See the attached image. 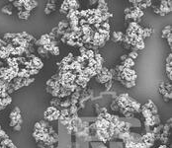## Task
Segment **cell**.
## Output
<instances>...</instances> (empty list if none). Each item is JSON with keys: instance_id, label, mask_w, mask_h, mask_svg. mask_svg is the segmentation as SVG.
I'll list each match as a JSON object with an SVG mask.
<instances>
[{"instance_id": "cell-16", "label": "cell", "mask_w": 172, "mask_h": 148, "mask_svg": "<svg viewBox=\"0 0 172 148\" xmlns=\"http://www.w3.org/2000/svg\"><path fill=\"white\" fill-rule=\"evenodd\" d=\"M77 110H78V108L76 107V105H71V106H70V109H69L68 111H69V114L75 115L76 112H77Z\"/></svg>"}, {"instance_id": "cell-13", "label": "cell", "mask_w": 172, "mask_h": 148, "mask_svg": "<svg viewBox=\"0 0 172 148\" xmlns=\"http://www.w3.org/2000/svg\"><path fill=\"white\" fill-rule=\"evenodd\" d=\"M86 56L88 57V59H90V58H94V55H95V52H94V50H92V49H87L86 50Z\"/></svg>"}, {"instance_id": "cell-32", "label": "cell", "mask_w": 172, "mask_h": 148, "mask_svg": "<svg viewBox=\"0 0 172 148\" xmlns=\"http://www.w3.org/2000/svg\"><path fill=\"white\" fill-rule=\"evenodd\" d=\"M171 56H172V54H171V53H169L168 57L166 58V64H169V63H171Z\"/></svg>"}, {"instance_id": "cell-15", "label": "cell", "mask_w": 172, "mask_h": 148, "mask_svg": "<svg viewBox=\"0 0 172 148\" xmlns=\"http://www.w3.org/2000/svg\"><path fill=\"white\" fill-rule=\"evenodd\" d=\"M60 106H61L63 109H67L68 107L71 106V103H70L69 100H66V101H64V102H61V103H60Z\"/></svg>"}, {"instance_id": "cell-1", "label": "cell", "mask_w": 172, "mask_h": 148, "mask_svg": "<svg viewBox=\"0 0 172 148\" xmlns=\"http://www.w3.org/2000/svg\"><path fill=\"white\" fill-rule=\"evenodd\" d=\"M40 42H41V44H42V45L44 46L45 44H50L52 41H51V38H50V36L48 35V34H46V35H43L42 37H41V39H40Z\"/></svg>"}, {"instance_id": "cell-18", "label": "cell", "mask_w": 172, "mask_h": 148, "mask_svg": "<svg viewBox=\"0 0 172 148\" xmlns=\"http://www.w3.org/2000/svg\"><path fill=\"white\" fill-rule=\"evenodd\" d=\"M136 47L138 48V49H143V48H144V43H143V41L138 42V43L136 44Z\"/></svg>"}, {"instance_id": "cell-31", "label": "cell", "mask_w": 172, "mask_h": 148, "mask_svg": "<svg viewBox=\"0 0 172 148\" xmlns=\"http://www.w3.org/2000/svg\"><path fill=\"white\" fill-rule=\"evenodd\" d=\"M66 44H67L68 45H75V42L72 41V40H68V41L66 42Z\"/></svg>"}, {"instance_id": "cell-20", "label": "cell", "mask_w": 172, "mask_h": 148, "mask_svg": "<svg viewBox=\"0 0 172 148\" xmlns=\"http://www.w3.org/2000/svg\"><path fill=\"white\" fill-rule=\"evenodd\" d=\"M101 26H102L101 28H102L103 30H105V31H107V32H110V25H109V24H108L107 22L103 23V24H102Z\"/></svg>"}, {"instance_id": "cell-3", "label": "cell", "mask_w": 172, "mask_h": 148, "mask_svg": "<svg viewBox=\"0 0 172 148\" xmlns=\"http://www.w3.org/2000/svg\"><path fill=\"white\" fill-rule=\"evenodd\" d=\"M124 67L125 68H129V69H131L132 67H134L135 66V61L133 60V59H131V58H127L125 61H124Z\"/></svg>"}, {"instance_id": "cell-21", "label": "cell", "mask_w": 172, "mask_h": 148, "mask_svg": "<svg viewBox=\"0 0 172 148\" xmlns=\"http://www.w3.org/2000/svg\"><path fill=\"white\" fill-rule=\"evenodd\" d=\"M138 56V52H136V51H132V52H130V54H129V58H131V59H136L137 57Z\"/></svg>"}, {"instance_id": "cell-10", "label": "cell", "mask_w": 172, "mask_h": 148, "mask_svg": "<svg viewBox=\"0 0 172 148\" xmlns=\"http://www.w3.org/2000/svg\"><path fill=\"white\" fill-rule=\"evenodd\" d=\"M94 59H95L96 63H100V64H103V61H104V59H103V57L101 56V54H99V53H95V55H94Z\"/></svg>"}, {"instance_id": "cell-29", "label": "cell", "mask_w": 172, "mask_h": 148, "mask_svg": "<svg viewBox=\"0 0 172 148\" xmlns=\"http://www.w3.org/2000/svg\"><path fill=\"white\" fill-rule=\"evenodd\" d=\"M14 131H20L21 130V124H16L15 126H13Z\"/></svg>"}, {"instance_id": "cell-33", "label": "cell", "mask_w": 172, "mask_h": 148, "mask_svg": "<svg viewBox=\"0 0 172 148\" xmlns=\"http://www.w3.org/2000/svg\"><path fill=\"white\" fill-rule=\"evenodd\" d=\"M127 58H128V55H122V57H121V60L125 61V60H126Z\"/></svg>"}, {"instance_id": "cell-27", "label": "cell", "mask_w": 172, "mask_h": 148, "mask_svg": "<svg viewBox=\"0 0 172 148\" xmlns=\"http://www.w3.org/2000/svg\"><path fill=\"white\" fill-rule=\"evenodd\" d=\"M166 39H167V41H168V44H169V46L171 47V43H172V34H169L168 37H167Z\"/></svg>"}, {"instance_id": "cell-22", "label": "cell", "mask_w": 172, "mask_h": 148, "mask_svg": "<svg viewBox=\"0 0 172 148\" xmlns=\"http://www.w3.org/2000/svg\"><path fill=\"white\" fill-rule=\"evenodd\" d=\"M95 64H96V61H95L94 58H90V59H88V67L93 68Z\"/></svg>"}, {"instance_id": "cell-4", "label": "cell", "mask_w": 172, "mask_h": 148, "mask_svg": "<svg viewBox=\"0 0 172 148\" xmlns=\"http://www.w3.org/2000/svg\"><path fill=\"white\" fill-rule=\"evenodd\" d=\"M69 11V6H68V1H63L60 7V13L61 14H66Z\"/></svg>"}, {"instance_id": "cell-5", "label": "cell", "mask_w": 172, "mask_h": 148, "mask_svg": "<svg viewBox=\"0 0 172 148\" xmlns=\"http://www.w3.org/2000/svg\"><path fill=\"white\" fill-rule=\"evenodd\" d=\"M18 17L20 18V19H23V20H27V19H29V17H30V13L29 12H26V11H21V12H19L18 13Z\"/></svg>"}, {"instance_id": "cell-11", "label": "cell", "mask_w": 172, "mask_h": 148, "mask_svg": "<svg viewBox=\"0 0 172 148\" xmlns=\"http://www.w3.org/2000/svg\"><path fill=\"white\" fill-rule=\"evenodd\" d=\"M151 33H152V30L150 28L143 29V39L144 38H147V37H150L151 36Z\"/></svg>"}, {"instance_id": "cell-26", "label": "cell", "mask_w": 172, "mask_h": 148, "mask_svg": "<svg viewBox=\"0 0 172 148\" xmlns=\"http://www.w3.org/2000/svg\"><path fill=\"white\" fill-rule=\"evenodd\" d=\"M29 3H30V6H31V8H32V9L38 6V3H37V1H29Z\"/></svg>"}, {"instance_id": "cell-28", "label": "cell", "mask_w": 172, "mask_h": 148, "mask_svg": "<svg viewBox=\"0 0 172 148\" xmlns=\"http://www.w3.org/2000/svg\"><path fill=\"white\" fill-rule=\"evenodd\" d=\"M51 104L52 105V107H53V106H55L56 104H60V102H59V101H58V100H57L56 98H54V99H53V100H52V101L51 102Z\"/></svg>"}, {"instance_id": "cell-17", "label": "cell", "mask_w": 172, "mask_h": 148, "mask_svg": "<svg viewBox=\"0 0 172 148\" xmlns=\"http://www.w3.org/2000/svg\"><path fill=\"white\" fill-rule=\"evenodd\" d=\"M53 55H59V47L58 46H53L52 47V51H51Z\"/></svg>"}, {"instance_id": "cell-2", "label": "cell", "mask_w": 172, "mask_h": 148, "mask_svg": "<svg viewBox=\"0 0 172 148\" xmlns=\"http://www.w3.org/2000/svg\"><path fill=\"white\" fill-rule=\"evenodd\" d=\"M123 36H124V34L121 32H114L112 35V39L114 42H120V41H122Z\"/></svg>"}, {"instance_id": "cell-9", "label": "cell", "mask_w": 172, "mask_h": 148, "mask_svg": "<svg viewBox=\"0 0 172 148\" xmlns=\"http://www.w3.org/2000/svg\"><path fill=\"white\" fill-rule=\"evenodd\" d=\"M1 102H2V106H3V107H6L7 105H9V104L12 102V98H11L10 96H8V97H6L5 99H1Z\"/></svg>"}, {"instance_id": "cell-8", "label": "cell", "mask_w": 172, "mask_h": 148, "mask_svg": "<svg viewBox=\"0 0 172 148\" xmlns=\"http://www.w3.org/2000/svg\"><path fill=\"white\" fill-rule=\"evenodd\" d=\"M129 28H131L134 32H137L140 27H139V25L137 23V22H132V23H130V25H129Z\"/></svg>"}, {"instance_id": "cell-6", "label": "cell", "mask_w": 172, "mask_h": 148, "mask_svg": "<svg viewBox=\"0 0 172 148\" xmlns=\"http://www.w3.org/2000/svg\"><path fill=\"white\" fill-rule=\"evenodd\" d=\"M169 34H171V26H166L162 31V36L161 37L162 38H167Z\"/></svg>"}, {"instance_id": "cell-7", "label": "cell", "mask_w": 172, "mask_h": 148, "mask_svg": "<svg viewBox=\"0 0 172 148\" xmlns=\"http://www.w3.org/2000/svg\"><path fill=\"white\" fill-rule=\"evenodd\" d=\"M53 46H55V44H54L53 42H51L50 44H45V45H44L43 47L45 48V50H46V51H50V52H51Z\"/></svg>"}, {"instance_id": "cell-24", "label": "cell", "mask_w": 172, "mask_h": 148, "mask_svg": "<svg viewBox=\"0 0 172 148\" xmlns=\"http://www.w3.org/2000/svg\"><path fill=\"white\" fill-rule=\"evenodd\" d=\"M29 73H30V75H36V74L39 73V70L36 69V68H33V69L29 70Z\"/></svg>"}, {"instance_id": "cell-19", "label": "cell", "mask_w": 172, "mask_h": 148, "mask_svg": "<svg viewBox=\"0 0 172 148\" xmlns=\"http://www.w3.org/2000/svg\"><path fill=\"white\" fill-rule=\"evenodd\" d=\"M59 112H60V115L63 116V117H65V118H67V117L69 116V111H68V109H62V110L59 111Z\"/></svg>"}, {"instance_id": "cell-30", "label": "cell", "mask_w": 172, "mask_h": 148, "mask_svg": "<svg viewBox=\"0 0 172 148\" xmlns=\"http://www.w3.org/2000/svg\"><path fill=\"white\" fill-rule=\"evenodd\" d=\"M112 84H113V82L110 80V81H108V82H106V89H110L111 87H112Z\"/></svg>"}, {"instance_id": "cell-25", "label": "cell", "mask_w": 172, "mask_h": 148, "mask_svg": "<svg viewBox=\"0 0 172 148\" xmlns=\"http://www.w3.org/2000/svg\"><path fill=\"white\" fill-rule=\"evenodd\" d=\"M86 50H87V48H86L85 46H81V47H79V51H80L81 55L85 54V53H86Z\"/></svg>"}, {"instance_id": "cell-23", "label": "cell", "mask_w": 172, "mask_h": 148, "mask_svg": "<svg viewBox=\"0 0 172 148\" xmlns=\"http://www.w3.org/2000/svg\"><path fill=\"white\" fill-rule=\"evenodd\" d=\"M38 52H39L40 54H43V55H46L48 51H46V50H45V48H44L43 46H39V47H38Z\"/></svg>"}, {"instance_id": "cell-12", "label": "cell", "mask_w": 172, "mask_h": 148, "mask_svg": "<svg viewBox=\"0 0 172 148\" xmlns=\"http://www.w3.org/2000/svg\"><path fill=\"white\" fill-rule=\"evenodd\" d=\"M1 11L3 12V13H5V14H8V15H11L12 14V11H11V7L9 6V5H6V6H4L2 9H1Z\"/></svg>"}, {"instance_id": "cell-14", "label": "cell", "mask_w": 172, "mask_h": 148, "mask_svg": "<svg viewBox=\"0 0 172 148\" xmlns=\"http://www.w3.org/2000/svg\"><path fill=\"white\" fill-rule=\"evenodd\" d=\"M171 72H172V70H171V63L166 64V74L168 75L169 80H171Z\"/></svg>"}]
</instances>
